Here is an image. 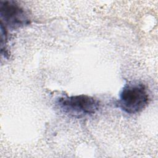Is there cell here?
Instances as JSON below:
<instances>
[{
	"mask_svg": "<svg viewBox=\"0 0 158 158\" xmlns=\"http://www.w3.org/2000/svg\"><path fill=\"white\" fill-rule=\"evenodd\" d=\"M56 104L63 113L77 118L94 114L101 106L97 99L85 94L60 97L56 101Z\"/></svg>",
	"mask_w": 158,
	"mask_h": 158,
	"instance_id": "cell-2",
	"label": "cell"
},
{
	"mask_svg": "<svg viewBox=\"0 0 158 158\" xmlns=\"http://www.w3.org/2000/svg\"><path fill=\"white\" fill-rule=\"evenodd\" d=\"M149 100L146 86L140 82H130L122 88L117 102L118 106L128 114L143 110Z\"/></svg>",
	"mask_w": 158,
	"mask_h": 158,
	"instance_id": "cell-1",
	"label": "cell"
},
{
	"mask_svg": "<svg viewBox=\"0 0 158 158\" xmlns=\"http://www.w3.org/2000/svg\"><path fill=\"white\" fill-rule=\"evenodd\" d=\"M0 18L2 25L12 30L23 27L30 23L24 9L14 1H0Z\"/></svg>",
	"mask_w": 158,
	"mask_h": 158,
	"instance_id": "cell-3",
	"label": "cell"
}]
</instances>
